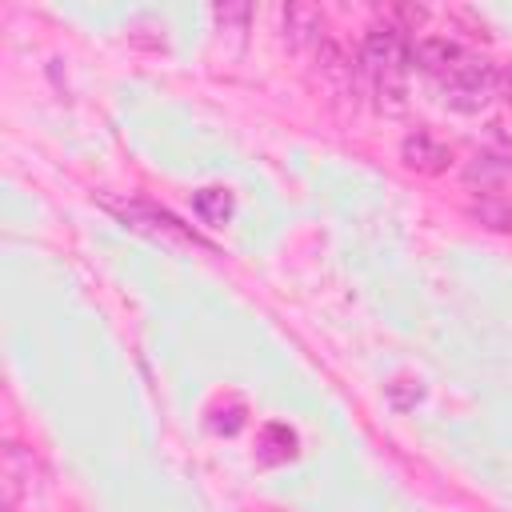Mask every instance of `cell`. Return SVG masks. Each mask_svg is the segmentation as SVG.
<instances>
[{
    "label": "cell",
    "instance_id": "cell-7",
    "mask_svg": "<svg viewBox=\"0 0 512 512\" xmlns=\"http://www.w3.org/2000/svg\"><path fill=\"white\" fill-rule=\"evenodd\" d=\"M256 456H260V464H284V460H292L296 456V432L288 428V424H264L260 428V448H256Z\"/></svg>",
    "mask_w": 512,
    "mask_h": 512
},
{
    "label": "cell",
    "instance_id": "cell-4",
    "mask_svg": "<svg viewBox=\"0 0 512 512\" xmlns=\"http://www.w3.org/2000/svg\"><path fill=\"white\" fill-rule=\"evenodd\" d=\"M400 160H404L412 172L436 176V172H444V168H448L452 152H448L432 132H412V136H404V144H400Z\"/></svg>",
    "mask_w": 512,
    "mask_h": 512
},
{
    "label": "cell",
    "instance_id": "cell-6",
    "mask_svg": "<svg viewBox=\"0 0 512 512\" xmlns=\"http://www.w3.org/2000/svg\"><path fill=\"white\" fill-rule=\"evenodd\" d=\"M460 56H464V48L456 40H448V36H424V40L412 44V64L424 68L432 80H440Z\"/></svg>",
    "mask_w": 512,
    "mask_h": 512
},
{
    "label": "cell",
    "instance_id": "cell-9",
    "mask_svg": "<svg viewBox=\"0 0 512 512\" xmlns=\"http://www.w3.org/2000/svg\"><path fill=\"white\" fill-rule=\"evenodd\" d=\"M320 28H324V12L320 8H308V4L284 8V32H292V40H308Z\"/></svg>",
    "mask_w": 512,
    "mask_h": 512
},
{
    "label": "cell",
    "instance_id": "cell-5",
    "mask_svg": "<svg viewBox=\"0 0 512 512\" xmlns=\"http://www.w3.org/2000/svg\"><path fill=\"white\" fill-rule=\"evenodd\" d=\"M120 212H124V220H128L132 228H144V232H152V236L164 232L168 240H184V244H200V236L188 232L184 224H176V216L164 212V208H152V204H124Z\"/></svg>",
    "mask_w": 512,
    "mask_h": 512
},
{
    "label": "cell",
    "instance_id": "cell-3",
    "mask_svg": "<svg viewBox=\"0 0 512 512\" xmlns=\"http://www.w3.org/2000/svg\"><path fill=\"white\" fill-rule=\"evenodd\" d=\"M32 488V456L20 444H4L0 452V508L12 512Z\"/></svg>",
    "mask_w": 512,
    "mask_h": 512
},
{
    "label": "cell",
    "instance_id": "cell-10",
    "mask_svg": "<svg viewBox=\"0 0 512 512\" xmlns=\"http://www.w3.org/2000/svg\"><path fill=\"white\" fill-rule=\"evenodd\" d=\"M472 216L480 220V224H488V228H496V232H504V228H512V208L500 200V196H476L472 200Z\"/></svg>",
    "mask_w": 512,
    "mask_h": 512
},
{
    "label": "cell",
    "instance_id": "cell-2",
    "mask_svg": "<svg viewBox=\"0 0 512 512\" xmlns=\"http://www.w3.org/2000/svg\"><path fill=\"white\" fill-rule=\"evenodd\" d=\"M436 84H440V92H444V100H448L452 108H460V112H476V108H484V104L496 96L500 76H496V68H492L484 56L464 52V56H460Z\"/></svg>",
    "mask_w": 512,
    "mask_h": 512
},
{
    "label": "cell",
    "instance_id": "cell-8",
    "mask_svg": "<svg viewBox=\"0 0 512 512\" xmlns=\"http://www.w3.org/2000/svg\"><path fill=\"white\" fill-rule=\"evenodd\" d=\"M232 192L228 188H200L196 196H192V212L204 220V224H212V228H220V224H228L232 220Z\"/></svg>",
    "mask_w": 512,
    "mask_h": 512
},
{
    "label": "cell",
    "instance_id": "cell-1",
    "mask_svg": "<svg viewBox=\"0 0 512 512\" xmlns=\"http://www.w3.org/2000/svg\"><path fill=\"white\" fill-rule=\"evenodd\" d=\"M360 60H364V72L372 76L380 100L388 96L392 108H396L400 96H404V72H408V64H412V44H408L404 28H396V24L372 28L368 40H364Z\"/></svg>",
    "mask_w": 512,
    "mask_h": 512
}]
</instances>
